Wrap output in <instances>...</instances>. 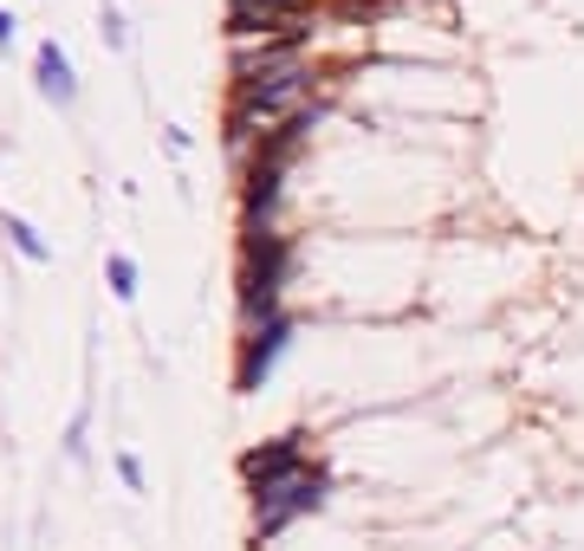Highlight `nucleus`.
I'll list each match as a JSON object with an SVG mask.
<instances>
[{"label": "nucleus", "instance_id": "1", "mask_svg": "<svg viewBox=\"0 0 584 551\" xmlns=\"http://www.w3.org/2000/svg\"><path fill=\"white\" fill-rule=\"evenodd\" d=\"M311 98V72L299 59H273V66H254L240 72V98H234V117H228V137L247 144V137H273V130H293Z\"/></svg>", "mask_w": 584, "mask_h": 551}, {"label": "nucleus", "instance_id": "2", "mask_svg": "<svg viewBox=\"0 0 584 551\" xmlns=\"http://www.w3.org/2000/svg\"><path fill=\"white\" fill-rule=\"evenodd\" d=\"M318 506H325V480L311 474V468H299V474H286V480H267V486H254V532L279 539L299 513H318Z\"/></svg>", "mask_w": 584, "mask_h": 551}, {"label": "nucleus", "instance_id": "3", "mask_svg": "<svg viewBox=\"0 0 584 551\" xmlns=\"http://www.w3.org/2000/svg\"><path fill=\"white\" fill-rule=\"evenodd\" d=\"M279 266H286V240L273 234H254V254H247V318H279Z\"/></svg>", "mask_w": 584, "mask_h": 551}, {"label": "nucleus", "instance_id": "4", "mask_svg": "<svg viewBox=\"0 0 584 551\" xmlns=\"http://www.w3.org/2000/svg\"><path fill=\"white\" fill-rule=\"evenodd\" d=\"M286 331H293L286 318H267V325L247 337V357H240V390H260V383H267L273 357L286 351Z\"/></svg>", "mask_w": 584, "mask_h": 551}, {"label": "nucleus", "instance_id": "5", "mask_svg": "<svg viewBox=\"0 0 584 551\" xmlns=\"http://www.w3.org/2000/svg\"><path fill=\"white\" fill-rule=\"evenodd\" d=\"M39 91H46L52 105H72V98H78L72 59H66V46H59V39H39Z\"/></svg>", "mask_w": 584, "mask_h": 551}, {"label": "nucleus", "instance_id": "6", "mask_svg": "<svg viewBox=\"0 0 584 551\" xmlns=\"http://www.w3.org/2000/svg\"><path fill=\"white\" fill-rule=\"evenodd\" d=\"M286 474H299V435H279V441H267V447L247 454V480H254V486L286 480Z\"/></svg>", "mask_w": 584, "mask_h": 551}, {"label": "nucleus", "instance_id": "7", "mask_svg": "<svg viewBox=\"0 0 584 551\" xmlns=\"http://www.w3.org/2000/svg\"><path fill=\"white\" fill-rule=\"evenodd\" d=\"M0 234H7V240H13V247H20L27 259H52V254H46V240H39V234H33V227H27L20 215H0Z\"/></svg>", "mask_w": 584, "mask_h": 551}, {"label": "nucleus", "instance_id": "8", "mask_svg": "<svg viewBox=\"0 0 584 551\" xmlns=\"http://www.w3.org/2000/svg\"><path fill=\"white\" fill-rule=\"evenodd\" d=\"M105 273H111V293L117 298H137V259H130V254H111Z\"/></svg>", "mask_w": 584, "mask_h": 551}, {"label": "nucleus", "instance_id": "9", "mask_svg": "<svg viewBox=\"0 0 584 551\" xmlns=\"http://www.w3.org/2000/svg\"><path fill=\"white\" fill-rule=\"evenodd\" d=\"M117 474H123L130 493H143V461H137V454H117Z\"/></svg>", "mask_w": 584, "mask_h": 551}, {"label": "nucleus", "instance_id": "10", "mask_svg": "<svg viewBox=\"0 0 584 551\" xmlns=\"http://www.w3.org/2000/svg\"><path fill=\"white\" fill-rule=\"evenodd\" d=\"M234 7H279V13H299V0H234Z\"/></svg>", "mask_w": 584, "mask_h": 551}, {"label": "nucleus", "instance_id": "11", "mask_svg": "<svg viewBox=\"0 0 584 551\" xmlns=\"http://www.w3.org/2000/svg\"><path fill=\"white\" fill-rule=\"evenodd\" d=\"M7 39H13V13H0V46H7Z\"/></svg>", "mask_w": 584, "mask_h": 551}]
</instances>
